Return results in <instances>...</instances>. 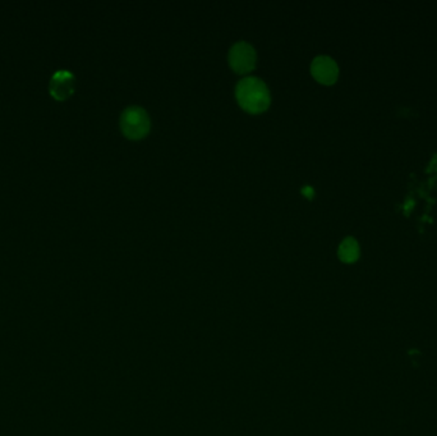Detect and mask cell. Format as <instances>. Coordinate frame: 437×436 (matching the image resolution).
I'll list each match as a JSON object with an SVG mask.
<instances>
[{
    "instance_id": "6da1fadb",
    "label": "cell",
    "mask_w": 437,
    "mask_h": 436,
    "mask_svg": "<svg viewBox=\"0 0 437 436\" xmlns=\"http://www.w3.org/2000/svg\"><path fill=\"white\" fill-rule=\"evenodd\" d=\"M236 101L243 111L260 114L270 106V91L266 83L257 77H246L236 85Z\"/></svg>"
},
{
    "instance_id": "7a4b0ae2",
    "label": "cell",
    "mask_w": 437,
    "mask_h": 436,
    "mask_svg": "<svg viewBox=\"0 0 437 436\" xmlns=\"http://www.w3.org/2000/svg\"><path fill=\"white\" fill-rule=\"evenodd\" d=\"M150 117L139 106H129L120 116V128L127 139H141L150 132Z\"/></svg>"
},
{
    "instance_id": "3957f363",
    "label": "cell",
    "mask_w": 437,
    "mask_h": 436,
    "mask_svg": "<svg viewBox=\"0 0 437 436\" xmlns=\"http://www.w3.org/2000/svg\"><path fill=\"white\" fill-rule=\"evenodd\" d=\"M256 59V51L248 42H236L230 49V67L238 75H246L255 70Z\"/></svg>"
},
{
    "instance_id": "277c9868",
    "label": "cell",
    "mask_w": 437,
    "mask_h": 436,
    "mask_svg": "<svg viewBox=\"0 0 437 436\" xmlns=\"http://www.w3.org/2000/svg\"><path fill=\"white\" fill-rule=\"evenodd\" d=\"M76 87V78L70 70H58L56 75L51 77L49 91L50 95L58 101H64L73 95Z\"/></svg>"
},
{
    "instance_id": "5b68a950",
    "label": "cell",
    "mask_w": 437,
    "mask_h": 436,
    "mask_svg": "<svg viewBox=\"0 0 437 436\" xmlns=\"http://www.w3.org/2000/svg\"><path fill=\"white\" fill-rule=\"evenodd\" d=\"M311 73L317 82L330 86L336 82L339 76V68L338 64L330 56H319L313 59Z\"/></svg>"
},
{
    "instance_id": "8992f818",
    "label": "cell",
    "mask_w": 437,
    "mask_h": 436,
    "mask_svg": "<svg viewBox=\"0 0 437 436\" xmlns=\"http://www.w3.org/2000/svg\"><path fill=\"white\" fill-rule=\"evenodd\" d=\"M338 256H339L340 260L343 263H355L358 260V257H360V246H358V242L352 237L346 238L343 242L340 243Z\"/></svg>"
},
{
    "instance_id": "52a82bcc",
    "label": "cell",
    "mask_w": 437,
    "mask_h": 436,
    "mask_svg": "<svg viewBox=\"0 0 437 436\" xmlns=\"http://www.w3.org/2000/svg\"><path fill=\"white\" fill-rule=\"evenodd\" d=\"M302 194L305 196L308 200H312L313 196H315V189L310 186H305V187L302 188Z\"/></svg>"
}]
</instances>
